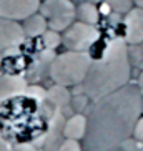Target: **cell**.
Listing matches in <instances>:
<instances>
[{
    "instance_id": "484cf974",
    "label": "cell",
    "mask_w": 143,
    "mask_h": 151,
    "mask_svg": "<svg viewBox=\"0 0 143 151\" xmlns=\"http://www.w3.org/2000/svg\"><path fill=\"white\" fill-rule=\"evenodd\" d=\"M87 2H92V4H97V2H102V0H87Z\"/></svg>"
},
{
    "instance_id": "6da1fadb",
    "label": "cell",
    "mask_w": 143,
    "mask_h": 151,
    "mask_svg": "<svg viewBox=\"0 0 143 151\" xmlns=\"http://www.w3.org/2000/svg\"><path fill=\"white\" fill-rule=\"evenodd\" d=\"M142 113V90L136 83H126L97 100L87 116V151H107L131 138Z\"/></svg>"
},
{
    "instance_id": "cb8c5ba5",
    "label": "cell",
    "mask_w": 143,
    "mask_h": 151,
    "mask_svg": "<svg viewBox=\"0 0 143 151\" xmlns=\"http://www.w3.org/2000/svg\"><path fill=\"white\" fill-rule=\"evenodd\" d=\"M136 85L140 86V90L143 91V71L140 73V76H138V81H136Z\"/></svg>"
},
{
    "instance_id": "5bb4252c",
    "label": "cell",
    "mask_w": 143,
    "mask_h": 151,
    "mask_svg": "<svg viewBox=\"0 0 143 151\" xmlns=\"http://www.w3.org/2000/svg\"><path fill=\"white\" fill-rule=\"evenodd\" d=\"M77 20L83 23H90V25H97L100 20V10L95 7L92 2H83L77 7Z\"/></svg>"
},
{
    "instance_id": "ba28073f",
    "label": "cell",
    "mask_w": 143,
    "mask_h": 151,
    "mask_svg": "<svg viewBox=\"0 0 143 151\" xmlns=\"http://www.w3.org/2000/svg\"><path fill=\"white\" fill-rule=\"evenodd\" d=\"M123 40L128 45H140L143 42V9L135 7L123 18Z\"/></svg>"
},
{
    "instance_id": "44dd1931",
    "label": "cell",
    "mask_w": 143,
    "mask_h": 151,
    "mask_svg": "<svg viewBox=\"0 0 143 151\" xmlns=\"http://www.w3.org/2000/svg\"><path fill=\"white\" fill-rule=\"evenodd\" d=\"M12 151H38V150L33 146V143H20V145H14Z\"/></svg>"
},
{
    "instance_id": "8992f818",
    "label": "cell",
    "mask_w": 143,
    "mask_h": 151,
    "mask_svg": "<svg viewBox=\"0 0 143 151\" xmlns=\"http://www.w3.org/2000/svg\"><path fill=\"white\" fill-rule=\"evenodd\" d=\"M100 38V32L95 25L83 22H73L63 32L62 43L67 50L73 52H88Z\"/></svg>"
},
{
    "instance_id": "4316f807",
    "label": "cell",
    "mask_w": 143,
    "mask_h": 151,
    "mask_svg": "<svg viewBox=\"0 0 143 151\" xmlns=\"http://www.w3.org/2000/svg\"><path fill=\"white\" fill-rule=\"evenodd\" d=\"M142 111H143V91H142Z\"/></svg>"
},
{
    "instance_id": "ac0fdd59",
    "label": "cell",
    "mask_w": 143,
    "mask_h": 151,
    "mask_svg": "<svg viewBox=\"0 0 143 151\" xmlns=\"http://www.w3.org/2000/svg\"><path fill=\"white\" fill-rule=\"evenodd\" d=\"M88 100H90V98L83 93V95H80V96L72 98L70 105H72V108H73V111H75V113H82V115H83V111L88 108Z\"/></svg>"
},
{
    "instance_id": "4fadbf2b",
    "label": "cell",
    "mask_w": 143,
    "mask_h": 151,
    "mask_svg": "<svg viewBox=\"0 0 143 151\" xmlns=\"http://www.w3.org/2000/svg\"><path fill=\"white\" fill-rule=\"evenodd\" d=\"M22 27L25 35L30 37V38H37V37H42L45 32L48 30V23L45 20V17L42 14H33L30 17H27L25 20H22Z\"/></svg>"
},
{
    "instance_id": "7a4b0ae2",
    "label": "cell",
    "mask_w": 143,
    "mask_h": 151,
    "mask_svg": "<svg viewBox=\"0 0 143 151\" xmlns=\"http://www.w3.org/2000/svg\"><path fill=\"white\" fill-rule=\"evenodd\" d=\"M52 116L40 100L28 95H15L0 101V136L9 145L35 143L48 129Z\"/></svg>"
},
{
    "instance_id": "d6986e66",
    "label": "cell",
    "mask_w": 143,
    "mask_h": 151,
    "mask_svg": "<svg viewBox=\"0 0 143 151\" xmlns=\"http://www.w3.org/2000/svg\"><path fill=\"white\" fill-rule=\"evenodd\" d=\"M57 151H82V146L78 143V139H67L65 138Z\"/></svg>"
},
{
    "instance_id": "9a60e30c",
    "label": "cell",
    "mask_w": 143,
    "mask_h": 151,
    "mask_svg": "<svg viewBox=\"0 0 143 151\" xmlns=\"http://www.w3.org/2000/svg\"><path fill=\"white\" fill-rule=\"evenodd\" d=\"M40 40H42L43 48L53 50V48H57L58 45L62 43V37L58 35V32H55V30H52V28H48V30H47L43 35L40 37Z\"/></svg>"
},
{
    "instance_id": "ffe728a7",
    "label": "cell",
    "mask_w": 143,
    "mask_h": 151,
    "mask_svg": "<svg viewBox=\"0 0 143 151\" xmlns=\"http://www.w3.org/2000/svg\"><path fill=\"white\" fill-rule=\"evenodd\" d=\"M133 138L143 143V116H140V120L136 121V124H135V128H133Z\"/></svg>"
},
{
    "instance_id": "7c38bea8",
    "label": "cell",
    "mask_w": 143,
    "mask_h": 151,
    "mask_svg": "<svg viewBox=\"0 0 143 151\" xmlns=\"http://www.w3.org/2000/svg\"><path fill=\"white\" fill-rule=\"evenodd\" d=\"M45 101L48 103V105H52L55 110H62V108H65L67 105H70L72 96H70V91L67 90V86L55 83L52 88L47 90Z\"/></svg>"
},
{
    "instance_id": "83f0119b",
    "label": "cell",
    "mask_w": 143,
    "mask_h": 151,
    "mask_svg": "<svg viewBox=\"0 0 143 151\" xmlns=\"http://www.w3.org/2000/svg\"><path fill=\"white\" fill-rule=\"evenodd\" d=\"M142 45H143V42H142ZM142 57H143V47H142Z\"/></svg>"
},
{
    "instance_id": "7402d4cb",
    "label": "cell",
    "mask_w": 143,
    "mask_h": 151,
    "mask_svg": "<svg viewBox=\"0 0 143 151\" xmlns=\"http://www.w3.org/2000/svg\"><path fill=\"white\" fill-rule=\"evenodd\" d=\"M0 151H12V146H10L7 141L0 139Z\"/></svg>"
},
{
    "instance_id": "9c48e42d",
    "label": "cell",
    "mask_w": 143,
    "mask_h": 151,
    "mask_svg": "<svg viewBox=\"0 0 143 151\" xmlns=\"http://www.w3.org/2000/svg\"><path fill=\"white\" fill-rule=\"evenodd\" d=\"M25 38V32L17 20L0 17V50H7L17 47Z\"/></svg>"
},
{
    "instance_id": "d4e9b609",
    "label": "cell",
    "mask_w": 143,
    "mask_h": 151,
    "mask_svg": "<svg viewBox=\"0 0 143 151\" xmlns=\"http://www.w3.org/2000/svg\"><path fill=\"white\" fill-rule=\"evenodd\" d=\"M135 4H136V7H142L143 9V0H133Z\"/></svg>"
},
{
    "instance_id": "2e32d148",
    "label": "cell",
    "mask_w": 143,
    "mask_h": 151,
    "mask_svg": "<svg viewBox=\"0 0 143 151\" xmlns=\"http://www.w3.org/2000/svg\"><path fill=\"white\" fill-rule=\"evenodd\" d=\"M105 4L112 9V12H115V14H121L125 15L128 14L130 10L133 9V0H103Z\"/></svg>"
},
{
    "instance_id": "f1b7e54d",
    "label": "cell",
    "mask_w": 143,
    "mask_h": 151,
    "mask_svg": "<svg viewBox=\"0 0 143 151\" xmlns=\"http://www.w3.org/2000/svg\"><path fill=\"white\" fill-rule=\"evenodd\" d=\"M0 65H2V57H0Z\"/></svg>"
},
{
    "instance_id": "277c9868",
    "label": "cell",
    "mask_w": 143,
    "mask_h": 151,
    "mask_svg": "<svg viewBox=\"0 0 143 151\" xmlns=\"http://www.w3.org/2000/svg\"><path fill=\"white\" fill-rule=\"evenodd\" d=\"M92 62L93 58L88 52L67 50L65 53H60L50 62V78L57 85H63V86L82 85L88 73Z\"/></svg>"
},
{
    "instance_id": "603a6c76",
    "label": "cell",
    "mask_w": 143,
    "mask_h": 151,
    "mask_svg": "<svg viewBox=\"0 0 143 151\" xmlns=\"http://www.w3.org/2000/svg\"><path fill=\"white\" fill-rule=\"evenodd\" d=\"M110 12H112V9H110V7H108V5L105 4V2H103V4H102V10H100V14H105V15H108Z\"/></svg>"
},
{
    "instance_id": "3957f363",
    "label": "cell",
    "mask_w": 143,
    "mask_h": 151,
    "mask_svg": "<svg viewBox=\"0 0 143 151\" xmlns=\"http://www.w3.org/2000/svg\"><path fill=\"white\" fill-rule=\"evenodd\" d=\"M126 45L128 43L123 40V37H116L105 45L98 57L93 58L82 83L83 93L92 101H97L130 83L131 65Z\"/></svg>"
},
{
    "instance_id": "52a82bcc",
    "label": "cell",
    "mask_w": 143,
    "mask_h": 151,
    "mask_svg": "<svg viewBox=\"0 0 143 151\" xmlns=\"http://www.w3.org/2000/svg\"><path fill=\"white\" fill-rule=\"evenodd\" d=\"M40 0H0V17L10 20H25L37 14Z\"/></svg>"
},
{
    "instance_id": "8fae6325",
    "label": "cell",
    "mask_w": 143,
    "mask_h": 151,
    "mask_svg": "<svg viewBox=\"0 0 143 151\" xmlns=\"http://www.w3.org/2000/svg\"><path fill=\"white\" fill-rule=\"evenodd\" d=\"M63 138L67 139H83L87 134V116L82 113H75L73 116H70L68 120H65L63 124Z\"/></svg>"
},
{
    "instance_id": "5b68a950",
    "label": "cell",
    "mask_w": 143,
    "mask_h": 151,
    "mask_svg": "<svg viewBox=\"0 0 143 151\" xmlns=\"http://www.w3.org/2000/svg\"><path fill=\"white\" fill-rule=\"evenodd\" d=\"M38 12L45 17L48 28L55 32L67 30L77 18V7L70 0H45L40 4Z\"/></svg>"
},
{
    "instance_id": "30bf717a",
    "label": "cell",
    "mask_w": 143,
    "mask_h": 151,
    "mask_svg": "<svg viewBox=\"0 0 143 151\" xmlns=\"http://www.w3.org/2000/svg\"><path fill=\"white\" fill-rule=\"evenodd\" d=\"M27 81L22 75H0V101L25 93Z\"/></svg>"
},
{
    "instance_id": "e0dca14e",
    "label": "cell",
    "mask_w": 143,
    "mask_h": 151,
    "mask_svg": "<svg viewBox=\"0 0 143 151\" xmlns=\"http://www.w3.org/2000/svg\"><path fill=\"white\" fill-rule=\"evenodd\" d=\"M107 151H143V143L138 141V139H135L133 136L125 139V141L118 143L115 146H112L110 150Z\"/></svg>"
},
{
    "instance_id": "f546056e",
    "label": "cell",
    "mask_w": 143,
    "mask_h": 151,
    "mask_svg": "<svg viewBox=\"0 0 143 151\" xmlns=\"http://www.w3.org/2000/svg\"><path fill=\"white\" fill-rule=\"evenodd\" d=\"M0 139H2V136H0Z\"/></svg>"
}]
</instances>
